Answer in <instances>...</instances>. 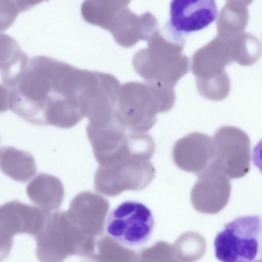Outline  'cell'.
Masks as SVG:
<instances>
[{
    "instance_id": "4",
    "label": "cell",
    "mask_w": 262,
    "mask_h": 262,
    "mask_svg": "<svg viewBox=\"0 0 262 262\" xmlns=\"http://www.w3.org/2000/svg\"><path fill=\"white\" fill-rule=\"evenodd\" d=\"M261 220L259 215L239 216L227 223L214 241L215 257L224 262H249L258 256Z\"/></svg>"
},
{
    "instance_id": "7",
    "label": "cell",
    "mask_w": 262,
    "mask_h": 262,
    "mask_svg": "<svg viewBox=\"0 0 262 262\" xmlns=\"http://www.w3.org/2000/svg\"><path fill=\"white\" fill-rule=\"evenodd\" d=\"M48 215L41 208L16 200L0 206V224L12 237L21 233L35 236L42 228Z\"/></svg>"
},
{
    "instance_id": "16",
    "label": "cell",
    "mask_w": 262,
    "mask_h": 262,
    "mask_svg": "<svg viewBox=\"0 0 262 262\" xmlns=\"http://www.w3.org/2000/svg\"><path fill=\"white\" fill-rule=\"evenodd\" d=\"M17 6L19 13L25 12L45 0H11Z\"/></svg>"
},
{
    "instance_id": "11",
    "label": "cell",
    "mask_w": 262,
    "mask_h": 262,
    "mask_svg": "<svg viewBox=\"0 0 262 262\" xmlns=\"http://www.w3.org/2000/svg\"><path fill=\"white\" fill-rule=\"evenodd\" d=\"M0 169L14 181L26 182L35 173L36 166L31 153L5 146L0 147Z\"/></svg>"
},
{
    "instance_id": "2",
    "label": "cell",
    "mask_w": 262,
    "mask_h": 262,
    "mask_svg": "<svg viewBox=\"0 0 262 262\" xmlns=\"http://www.w3.org/2000/svg\"><path fill=\"white\" fill-rule=\"evenodd\" d=\"M175 99L173 88L127 82L120 85L116 113L127 130L147 133L156 123L157 114L171 109Z\"/></svg>"
},
{
    "instance_id": "5",
    "label": "cell",
    "mask_w": 262,
    "mask_h": 262,
    "mask_svg": "<svg viewBox=\"0 0 262 262\" xmlns=\"http://www.w3.org/2000/svg\"><path fill=\"white\" fill-rule=\"evenodd\" d=\"M155 226L152 212L145 204L127 200L119 204L108 214L105 230L109 236L125 247L145 244Z\"/></svg>"
},
{
    "instance_id": "9",
    "label": "cell",
    "mask_w": 262,
    "mask_h": 262,
    "mask_svg": "<svg viewBox=\"0 0 262 262\" xmlns=\"http://www.w3.org/2000/svg\"><path fill=\"white\" fill-rule=\"evenodd\" d=\"M232 62L230 51L223 47L210 45L194 54L191 69L196 82L224 80L229 78L225 68Z\"/></svg>"
},
{
    "instance_id": "3",
    "label": "cell",
    "mask_w": 262,
    "mask_h": 262,
    "mask_svg": "<svg viewBox=\"0 0 262 262\" xmlns=\"http://www.w3.org/2000/svg\"><path fill=\"white\" fill-rule=\"evenodd\" d=\"M148 48L134 55L132 64L145 82L173 88L189 71V60L181 47L166 46L157 37L148 40Z\"/></svg>"
},
{
    "instance_id": "14",
    "label": "cell",
    "mask_w": 262,
    "mask_h": 262,
    "mask_svg": "<svg viewBox=\"0 0 262 262\" xmlns=\"http://www.w3.org/2000/svg\"><path fill=\"white\" fill-rule=\"evenodd\" d=\"M19 13L17 6L11 0H0V31L8 29Z\"/></svg>"
},
{
    "instance_id": "10",
    "label": "cell",
    "mask_w": 262,
    "mask_h": 262,
    "mask_svg": "<svg viewBox=\"0 0 262 262\" xmlns=\"http://www.w3.org/2000/svg\"><path fill=\"white\" fill-rule=\"evenodd\" d=\"M29 58L13 37L0 33V74L2 83L7 88L23 72Z\"/></svg>"
},
{
    "instance_id": "1",
    "label": "cell",
    "mask_w": 262,
    "mask_h": 262,
    "mask_svg": "<svg viewBox=\"0 0 262 262\" xmlns=\"http://www.w3.org/2000/svg\"><path fill=\"white\" fill-rule=\"evenodd\" d=\"M94 71L39 55L10 89L9 109L36 125L70 128L86 117Z\"/></svg>"
},
{
    "instance_id": "6",
    "label": "cell",
    "mask_w": 262,
    "mask_h": 262,
    "mask_svg": "<svg viewBox=\"0 0 262 262\" xmlns=\"http://www.w3.org/2000/svg\"><path fill=\"white\" fill-rule=\"evenodd\" d=\"M169 12L168 23L177 35L205 29L218 14L215 0H171Z\"/></svg>"
},
{
    "instance_id": "15",
    "label": "cell",
    "mask_w": 262,
    "mask_h": 262,
    "mask_svg": "<svg viewBox=\"0 0 262 262\" xmlns=\"http://www.w3.org/2000/svg\"><path fill=\"white\" fill-rule=\"evenodd\" d=\"M9 92L4 85L0 84V113L6 112L9 109Z\"/></svg>"
},
{
    "instance_id": "13",
    "label": "cell",
    "mask_w": 262,
    "mask_h": 262,
    "mask_svg": "<svg viewBox=\"0 0 262 262\" xmlns=\"http://www.w3.org/2000/svg\"><path fill=\"white\" fill-rule=\"evenodd\" d=\"M131 0H85L81 13L87 23L107 30L117 13L127 7Z\"/></svg>"
},
{
    "instance_id": "12",
    "label": "cell",
    "mask_w": 262,
    "mask_h": 262,
    "mask_svg": "<svg viewBox=\"0 0 262 262\" xmlns=\"http://www.w3.org/2000/svg\"><path fill=\"white\" fill-rule=\"evenodd\" d=\"M26 192L31 202L43 209H53L59 204L60 186L52 176L38 173L28 184Z\"/></svg>"
},
{
    "instance_id": "8",
    "label": "cell",
    "mask_w": 262,
    "mask_h": 262,
    "mask_svg": "<svg viewBox=\"0 0 262 262\" xmlns=\"http://www.w3.org/2000/svg\"><path fill=\"white\" fill-rule=\"evenodd\" d=\"M155 25V18L150 13L138 15L125 7L116 14L107 31L117 44L129 48L140 40H147Z\"/></svg>"
}]
</instances>
